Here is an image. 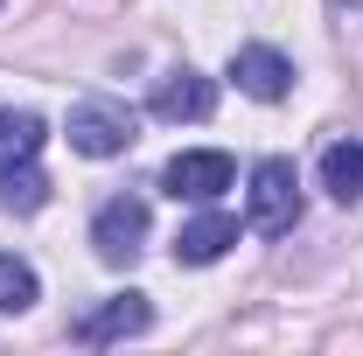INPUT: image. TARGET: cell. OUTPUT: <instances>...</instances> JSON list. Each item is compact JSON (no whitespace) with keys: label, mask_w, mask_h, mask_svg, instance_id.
I'll list each match as a JSON object with an SVG mask.
<instances>
[{"label":"cell","mask_w":363,"mask_h":356,"mask_svg":"<svg viewBox=\"0 0 363 356\" xmlns=\"http://www.w3.org/2000/svg\"><path fill=\"white\" fill-rule=\"evenodd\" d=\"M133 140H140L133 105H119V98H84V105H70V147H77V154L112 161V154H126Z\"/></svg>","instance_id":"1"},{"label":"cell","mask_w":363,"mask_h":356,"mask_svg":"<svg viewBox=\"0 0 363 356\" xmlns=\"http://www.w3.org/2000/svg\"><path fill=\"white\" fill-rule=\"evenodd\" d=\"M35 294H43V279L28 259H14V252H0V314H21L35 308Z\"/></svg>","instance_id":"11"},{"label":"cell","mask_w":363,"mask_h":356,"mask_svg":"<svg viewBox=\"0 0 363 356\" xmlns=\"http://www.w3.org/2000/svg\"><path fill=\"white\" fill-rule=\"evenodd\" d=\"M210 112H217V77H203L196 63L154 77V119H168V126H196V119H210Z\"/></svg>","instance_id":"5"},{"label":"cell","mask_w":363,"mask_h":356,"mask_svg":"<svg viewBox=\"0 0 363 356\" xmlns=\"http://www.w3.org/2000/svg\"><path fill=\"white\" fill-rule=\"evenodd\" d=\"M230 77H238V91H245V98L279 105V98L294 91V63H286L279 49H266V43H245L238 56H230Z\"/></svg>","instance_id":"7"},{"label":"cell","mask_w":363,"mask_h":356,"mask_svg":"<svg viewBox=\"0 0 363 356\" xmlns=\"http://www.w3.org/2000/svg\"><path fill=\"white\" fill-rule=\"evenodd\" d=\"M0 203H7V210H21V217H35V210L49 203V182L35 175V161H28V168H14V175H0Z\"/></svg>","instance_id":"12"},{"label":"cell","mask_w":363,"mask_h":356,"mask_svg":"<svg viewBox=\"0 0 363 356\" xmlns=\"http://www.w3.org/2000/svg\"><path fill=\"white\" fill-rule=\"evenodd\" d=\"M140 245H147V203H140V196L98 203V217H91V252H98L105 266H133Z\"/></svg>","instance_id":"3"},{"label":"cell","mask_w":363,"mask_h":356,"mask_svg":"<svg viewBox=\"0 0 363 356\" xmlns=\"http://www.w3.org/2000/svg\"><path fill=\"white\" fill-rule=\"evenodd\" d=\"M294 223H301V175H294V161H259L252 168V230L286 238Z\"/></svg>","instance_id":"2"},{"label":"cell","mask_w":363,"mask_h":356,"mask_svg":"<svg viewBox=\"0 0 363 356\" xmlns=\"http://www.w3.org/2000/svg\"><path fill=\"white\" fill-rule=\"evenodd\" d=\"M230 182H238V168H230V154H217V147H189V154H175L161 168V189L175 203H217Z\"/></svg>","instance_id":"4"},{"label":"cell","mask_w":363,"mask_h":356,"mask_svg":"<svg viewBox=\"0 0 363 356\" xmlns=\"http://www.w3.org/2000/svg\"><path fill=\"white\" fill-rule=\"evenodd\" d=\"M147 328H154V308H147V294H112V301H98V308L77 314V343H84V350L126 343V335H147Z\"/></svg>","instance_id":"6"},{"label":"cell","mask_w":363,"mask_h":356,"mask_svg":"<svg viewBox=\"0 0 363 356\" xmlns=\"http://www.w3.org/2000/svg\"><path fill=\"white\" fill-rule=\"evenodd\" d=\"M335 7H363V0H335Z\"/></svg>","instance_id":"13"},{"label":"cell","mask_w":363,"mask_h":356,"mask_svg":"<svg viewBox=\"0 0 363 356\" xmlns=\"http://www.w3.org/2000/svg\"><path fill=\"white\" fill-rule=\"evenodd\" d=\"M321 189L335 203H357L363 196V140H328L321 147Z\"/></svg>","instance_id":"9"},{"label":"cell","mask_w":363,"mask_h":356,"mask_svg":"<svg viewBox=\"0 0 363 356\" xmlns=\"http://www.w3.org/2000/svg\"><path fill=\"white\" fill-rule=\"evenodd\" d=\"M43 119L35 112H0V175H14V168H28L35 154H43Z\"/></svg>","instance_id":"10"},{"label":"cell","mask_w":363,"mask_h":356,"mask_svg":"<svg viewBox=\"0 0 363 356\" xmlns=\"http://www.w3.org/2000/svg\"><path fill=\"white\" fill-rule=\"evenodd\" d=\"M230 245H238V217H224V210H203L196 223H182L175 259H182V266H217Z\"/></svg>","instance_id":"8"}]
</instances>
